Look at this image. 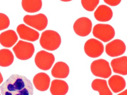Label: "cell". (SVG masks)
Returning a JSON list of instances; mask_svg holds the SVG:
<instances>
[{"mask_svg": "<svg viewBox=\"0 0 127 95\" xmlns=\"http://www.w3.org/2000/svg\"><path fill=\"white\" fill-rule=\"evenodd\" d=\"M10 25V20L4 13H0V31L7 29Z\"/></svg>", "mask_w": 127, "mask_h": 95, "instance_id": "obj_23", "label": "cell"}, {"mask_svg": "<svg viewBox=\"0 0 127 95\" xmlns=\"http://www.w3.org/2000/svg\"><path fill=\"white\" fill-rule=\"evenodd\" d=\"M14 56L12 52L8 49L0 50V66L9 67L13 63Z\"/></svg>", "mask_w": 127, "mask_h": 95, "instance_id": "obj_21", "label": "cell"}, {"mask_svg": "<svg viewBox=\"0 0 127 95\" xmlns=\"http://www.w3.org/2000/svg\"><path fill=\"white\" fill-rule=\"evenodd\" d=\"M92 26V21L90 19L87 17H81L75 22L73 25V29L76 35L85 37L90 33Z\"/></svg>", "mask_w": 127, "mask_h": 95, "instance_id": "obj_9", "label": "cell"}, {"mask_svg": "<svg viewBox=\"0 0 127 95\" xmlns=\"http://www.w3.org/2000/svg\"><path fill=\"white\" fill-rule=\"evenodd\" d=\"M12 49L17 58L21 60H27L31 58L35 52L34 46L33 44L21 40L18 41Z\"/></svg>", "mask_w": 127, "mask_h": 95, "instance_id": "obj_3", "label": "cell"}, {"mask_svg": "<svg viewBox=\"0 0 127 95\" xmlns=\"http://www.w3.org/2000/svg\"><path fill=\"white\" fill-rule=\"evenodd\" d=\"M108 85L114 93H118L123 90L126 86L125 79L119 75H114L108 80Z\"/></svg>", "mask_w": 127, "mask_h": 95, "instance_id": "obj_18", "label": "cell"}, {"mask_svg": "<svg viewBox=\"0 0 127 95\" xmlns=\"http://www.w3.org/2000/svg\"><path fill=\"white\" fill-rule=\"evenodd\" d=\"M91 87L94 90L98 92L99 95H113L108 86L107 81L104 79H94L92 82Z\"/></svg>", "mask_w": 127, "mask_h": 95, "instance_id": "obj_19", "label": "cell"}, {"mask_svg": "<svg viewBox=\"0 0 127 95\" xmlns=\"http://www.w3.org/2000/svg\"><path fill=\"white\" fill-rule=\"evenodd\" d=\"M22 5L25 11L33 13L40 10L42 6V1L41 0H23Z\"/></svg>", "mask_w": 127, "mask_h": 95, "instance_id": "obj_20", "label": "cell"}, {"mask_svg": "<svg viewBox=\"0 0 127 95\" xmlns=\"http://www.w3.org/2000/svg\"></svg>", "mask_w": 127, "mask_h": 95, "instance_id": "obj_28", "label": "cell"}, {"mask_svg": "<svg viewBox=\"0 0 127 95\" xmlns=\"http://www.w3.org/2000/svg\"><path fill=\"white\" fill-rule=\"evenodd\" d=\"M117 95H127V90H126L123 92L120 93L119 94H117Z\"/></svg>", "mask_w": 127, "mask_h": 95, "instance_id": "obj_25", "label": "cell"}, {"mask_svg": "<svg viewBox=\"0 0 127 95\" xmlns=\"http://www.w3.org/2000/svg\"><path fill=\"white\" fill-rule=\"evenodd\" d=\"M2 95H33L32 83L26 76L11 75L0 87Z\"/></svg>", "mask_w": 127, "mask_h": 95, "instance_id": "obj_1", "label": "cell"}, {"mask_svg": "<svg viewBox=\"0 0 127 95\" xmlns=\"http://www.w3.org/2000/svg\"><path fill=\"white\" fill-rule=\"evenodd\" d=\"M61 42V38L58 33L51 30L44 31L40 40L41 47L49 51L57 49L60 47Z\"/></svg>", "mask_w": 127, "mask_h": 95, "instance_id": "obj_2", "label": "cell"}, {"mask_svg": "<svg viewBox=\"0 0 127 95\" xmlns=\"http://www.w3.org/2000/svg\"><path fill=\"white\" fill-rule=\"evenodd\" d=\"M34 61L35 65L39 69L44 71L49 70L55 62V56L45 50H41L35 55Z\"/></svg>", "mask_w": 127, "mask_h": 95, "instance_id": "obj_6", "label": "cell"}, {"mask_svg": "<svg viewBox=\"0 0 127 95\" xmlns=\"http://www.w3.org/2000/svg\"><path fill=\"white\" fill-rule=\"evenodd\" d=\"M68 90V84L64 80L54 79L51 83L50 91L52 95H65Z\"/></svg>", "mask_w": 127, "mask_h": 95, "instance_id": "obj_17", "label": "cell"}, {"mask_svg": "<svg viewBox=\"0 0 127 95\" xmlns=\"http://www.w3.org/2000/svg\"><path fill=\"white\" fill-rule=\"evenodd\" d=\"M81 4L85 9L89 12L94 10L99 2V0H81Z\"/></svg>", "mask_w": 127, "mask_h": 95, "instance_id": "obj_22", "label": "cell"}, {"mask_svg": "<svg viewBox=\"0 0 127 95\" xmlns=\"http://www.w3.org/2000/svg\"><path fill=\"white\" fill-rule=\"evenodd\" d=\"M91 71L95 76L103 78H109L112 74L109 62L102 59L95 60L92 62Z\"/></svg>", "mask_w": 127, "mask_h": 95, "instance_id": "obj_5", "label": "cell"}, {"mask_svg": "<svg viewBox=\"0 0 127 95\" xmlns=\"http://www.w3.org/2000/svg\"><path fill=\"white\" fill-rule=\"evenodd\" d=\"M17 30L20 38L24 40L34 42L39 38L40 34L37 31L24 24L18 25Z\"/></svg>", "mask_w": 127, "mask_h": 95, "instance_id": "obj_11", "label": "cell"}, {"mask_svg": "<svg viewBox=\"0 0 127 95\" xmlns=\"http://www.w3.org/2000/svg\"><path fill=\"white\" fill-rule=\"evenodd\" d=\"M23 21L27 25L39 31L46 29L48 24L47 17L43 13L33 15H26L24 18Z\"/></svg>", "mask_w": 127, "mask_h": 95, "instance_id": "obj_7", "label": "cell"}, {"mask_svg": "<svg viewBox=\"0 0 127 95\" xmlns=\"http://www.w3.org/2000/svg\"><path fill=\"white\" fill-rule=\"evenodd\" d=\"M126 50L125 43L119 39H116L108 43L105 46V52L111 57H114L123 55Z\"/></svg>", "mask_w": 127, "mask_h": 95, "instance_id": "obj_10", "label": "cell"}, {"mask_svg": "<svg viewBox=\"0 0 127 95\" xmlns=\"http://www.w3.org/2000/svg\"><path fill=\"white\" fill-rule=\"evenodd\" d=\"M3 78L1 72H0V85L3 82Z\"/></svg>", "mask_w": 127, "mask_h": 95, "instance_id": "obj_26", "label": "cell"}, {"mask_svg": "<svg viewBox=\"0 0 127 95\" xmlns=\"http://www.w3.org/2000/svg\"><path fill=\"white\" fill-rule=\"evenodd\" d=\"M93 33L96 38L103 42H107L114 38L115 31L114 28L110 24H99L94 26Z\"/></svg>", "mask_w": 127, "mask_h": 95, "instance_id": "obj_4", "label": "cell"}, {"mask_svg": "<svg viewBox=\"0 0 127 95\" xmlns=\"http://www.w3.org/2000/svg\"><path fill=\"white\" fill-rule=\"evenodd\" d=\"M85 52L87 55L92 58L100 56L104 51V46L100 41L94 38L88 39L84 46Z\"/></svg>", "mask_w": 127, "mask_h": 95, "instance_id": "obj_8", "label": "cell"}, {"mask_svg": "<svg viewBox=\"0 0 127 95\" xmlns=\"http://www.w3.org/2000/svg\"><path fill=\"white\" fill-rule=\"evenodd\" d=\"M33 82L37 90L41 91H45L47 90L49 87L50 78L47 73L40 72L34 76Z\"/></svg>", "mask_w": 127, "mask_h": 95, "instance_id": "obj_12", "label": "cell"}, {"mask_svg": "<svg viewBox=\"0 0 127 95\" xmlns=\"http://www.w3.org/2000/svg\"><path fill=\"white\" fill-rule=\"evenodd\" d=\"M70 69L67 64L64 62H58L53 66L51 71L52 75L57 78L64 79L69 75Z\"/></svg>", "mask_w": 127, "mask_h": 95, "instance_id": "obj_16", "label": "cell"}, {"mask_svg": "<svg viewBox=\"0 0 127 95\" xmlns=\"http://www.w3.org/2000/svg\"><path fill=\"white\" fill-rule=\"evenodd\" d=\"M111 65L114 73L123 75H127V57L123 56L114 59Z\"/></svg>", "mask_w": 127, "mask_h": 95, "instance_id": "obj_15", "label": "cell"}, {"mask_svg": "<svg viewBox=\"0 0 127 95\" xmlns=\"http://www.w3.org/2000/svg\"><path fill=\"white\" fill-rule=\"evenodd\" d=\"M94 16L97 21L106 22L110 21L113 16V12L110 7L107 5H99L94 12Z\"/></svg>", "mask_w": 127, "mask_h": 95, "instance_id": "obj_14", "label": "cell"}, {"mask_svg": "<svg viewBox=\"0 0 127 95\" xmlns=\"http://www.w3.org/2000/svg\"><path fill=\"white\" fill-rule=\"evenodd\" d=\"M104 1L107 4L110 5V6H117L118 4L120 3L121 2V0H104Z\"/></svg>", "mask_w": 127, "mask_h": 95, "instance_id": "obj_24", "label": "cell"}, {"mask_svg": "<svg viewBox=\"0 0 127 95\" xmlns=\"http://www.w3.org/2000/svg\"><path fill=\"white\" fill-rule=\"evenodd\" d=\"M18 40V37L14 30H8L0 34V43L5 47L11 48Z\"/></svg>", "mask_w": 127, "mask_h": 95, "instance_id": "obj_13", "label": "cell"}, {"mask_svg": "<svg viewBox=\"0 0 127 95\" xmlns=\"http://www.w3.org/2000/svg\"><path fill=\"white\" fill-rule=\"evenodd\" d=\"M71 0H62V1H69Z\"/></svg>", "mask_w": 127, "mask_h": 95, "instance_id": "obj_27", "label": "cell"}]
</instances>
